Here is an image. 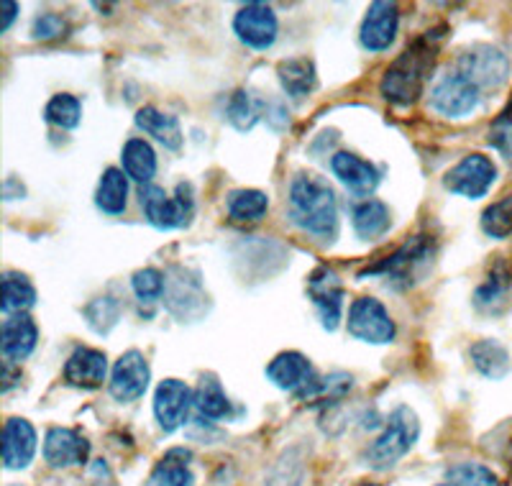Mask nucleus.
I'll return each mask as SVG.
<instances>
[{"mask_svg": "<svg viewBox=\"0 0 512 486\" xmlns=\"http://www.w3.org/2000/svg\"><path fill=\"white\" fill-rule=\"evenodd\" d=\"M441 31L433 29L425 31L423 36L410 44L395 62L387 67L382 82H379V93L387 103L400 105V108H408V105L418 103V98L423 95L425 82L431 77L433 67H436L438 49H441Z\"/></svg>", "mask_w": 512, "mask_h": 486, "instance_id": "obj_1", "label": "nucleus"}, {"mask_svg": "<svg viewBox=\"0 0 512 486\" xmlns=\"http://www.w3.org/2000/svg\"><path fill=\"white\" fill-rule=\"evenodd\" d=\"M290 220L300 231L328 238L338 228V200L333 187L313 172H300L292 177L287 192Z\"/></svg>", "mask_w": 512, "mask_h": 486, "instance_id": "obj_2", "label": "nucleus"}, {"mask_svg": "<svg viewBox=\"0 0 512 486\" xmlns=\"http://www.w3.org/2000/svg\"><path fill=\"white\" fill-rule=\"evenodd\" d=\"M433 259H436V238L423 233V236L408 238L400 249L364 269L359 279L382 277L387 279V284L397 287V290H408V287H413L415 282H420L428 274Z\"/></svg>", "mask_w": 512, "mask_h": 486, "instance_id": "obj_3", "label": "nucleus"}, {"mask_svg": "<svg viewBox=\"0 0 512 486\" xmlns=\"http://www.w3.org/2000/svg\"><path fill=\"white\" fill-rule=\"evenodd\" d=\"M418 435V415L405 405L397 407V410L387 417V425H384L382 435L369 446V466H374V469H392V466H397V461H402V458L413 451V446L418 443Z\"/></svg>", "mask_w": 512, "mask_h": 486, "instance_id": "obj_4", "label": "nucleus"}, {"mask_svg": "<svg viewBox=\"0 0 512 486\" xmlns=\"http://www.w3.org/2000/svg\"><path fill=\"white\" fill-rule=\"evenodd\" d=\"M139 197L149 226H154L157 231H175V228L187 226L195 215V197H192L190 182H180L175 197H169L157 185L141 187Z\"/></svg>", "mask_w": 512, "mask_h": 486, "instance_id": "obj_5", "label": "nucleus"}, {"mask_svg": "<svg viewBox=\"0 0 512 486\" xmlns=\"http://www.w3.org/2000/svg\"><path fill=\"white\" fill-rule=\"evenodd\" d=\"M454 70L472 80L482 93H492L500 90L510 77V59L492 44H474L472 49L459 54Z\"/></svg>", "mask_w": 512, "mask_h": 486, "instance_id": "obj_6", "label": "nucleus"}, {"mask_svg": "<svg viewBox=\"0 0 512 486\" xmlns=\"http://www.w3.org/2000/svg\"><path fill=\"white\" fill-rule=\"evenodd\" d=\"M346 328H349V336H354L356 341L372 343V346L392 343L397 336L395 320L377 297H359V300L351 302Z\"/></svg>", "mask_w": 512, "mask_h": 486, "instance_id": "obj_7", "label": "nucleus"}, {"mask_svg": "<svg viewBox=\"0 0 512 486\" xmlns=\"http://www.w3.org/2000/svg\"><path fill=\"white\" fill-rule=\"evenodd\" d=\"M497 180L495 162L484 154H466L456 167H451L443 177V187L454 195L479 200L492 190Z\"/></svg>", "mask_w": 512, "mask_h": 486, "instance_id": "obj_8", "label": "nucleus"}, {"mask_svg": "<svg viewBox=\"0 0 512 486\" xmlns=\"http://www.w3.org/2000/svg\"><path fill=\"white\" fill-rule=\"evenodd\" d=\"M482 100V90L456 70L443 75L431 90V108L443 118H464L474 113Z\"/></svg>", "mask_w": 512, "mask_h": 486, "instance_id": "obj_9", "label": "nucleus"}, {"mask_svg": "<svg viewBox=\"0 0 512 486\" xmlns=\"http://www.w3.org/2000/svg\"><path fill=\"white\" fill-rule=\"evenodd\" d=\"M233 31H236V36L244 41L246 47L264 52V49H269L277 41L280 21H277V13H274L272 6L251 0V3L241 6L236 18H233Z\"/></svg>", "mask_w": 512, "mask_h": 486, "instance_id": "obj_10", "label": "nucleus"}, {"mask_svg": "<svg viewBox=\"0 0 512 486\" xmlns=\"http://www.w3.org/2000/svg\"><path fill=\"white\" fill-rule=\"evenodd\" d=\"M149 382H152V369H149V361H146L144 353L126 351L113 364L108 392H111V397L116 402L128 405V402H136L144 397V392L149 389Z\"/></svg>", "mask_w": 512, "mask_h": 486, "instance_id": "obj_11", "label": "nucleus"}, {"mask_svg": "<svg viewBox=\"0 0 512 486\" xmlns=\"http://www.w3.org/2000/svg\"><path fill=\"white\" fill-rule=\"evenodd\" d=\"M308 297L313 300L326 330H336L344 313V282L331 267H318L308 277Z\"/></svg>", "mask_w": 512, "mask_h": 486, "instance_id": "obj_12", "label": "nucleus"}, {"mask_svg": "<svg viewBox=\"0 0 512 486\" xmlns=\"http://www.w3.org/2000/svg\"><path fill=\"white\" fill-rule=\"evenodd\" d=\"M167 307L169 313L180 320H192L200 318V315L208 310V297L203 292V284H200L198 274H190L187 269L175 267L172 269V277L167 279Z\"/></svg>", "mask_w": 512, "mask_h": 486, "instance_id": "obj_13", "label": "nucleus"}, {"mask_svg": "<svg viewBox=\"0 0 512 486\" xmlns=\"http://www.w3.org/2000/svg\"><path fill=\"white\" fill-rule=\"evenodd\" d=\"M397 29H400V8L397 3L377 0L372 3L361 21L359 41L367 52H387L395 44Z\"/></svg>", "mask_w": 512, "mask_h": 486, "instance_id": "obj_14", "label": "nucleus"}, {"mask_svg": "<svg viewBox=\"0 0 512 486\" xmlns=\"http://www.w3.org/2000/svg\"><path fill=\"white\" fill-rule=\"evenodd\" d=\"M195 394L180 379H164L154 392V417L164 433H175L187 420Z\"/></svg>", "mask_w": 512, "mask_h": 486, "instance_id": "obj_15", "label": "nucleus"}, {"mask_svg": "<svg viewBox=\"0 0 512 486\" xmlns=\"http://www.w3.org/2000/svg\"><path fill=\"white\" fill-rule=\"evenodd\" d=\"M90 458L88 438H82L72 428H52L44 438V461L52 469H70V466H82Z\"/></svg>", "mask_w": 512, "mask_h": 486, "instance_id": "obj_16", "label": "nucleus"}, {"mask_svg": "<svg viewBox=\"0 0 512 486\" xmlns=\"http://www.w3.org/2000/svg\"><path fill=\"white\" fill-rule=\"evenodd\" d=\"M108 377V356L98 348L80 346L64 364V382L77 389H98Z\"/></svg>", "mask_w": 512, "mask_h": 486, "instance_id": "obj_17", "label": "nucleus"}, {"mask_svg": "<svg viewBox=\"0 0 512 486\" xmlns=\"http://www.w3.org/2000/svg\"><path fill=\"white\" fill-rule=\"evenodd\" d=\"M36 430L24 417H8L3 428V466L8 471L26 469L36 456Z\"/></svg>", "mask_w": 512, "mask_h": 486, "instance_id": "obj_18", "label": "nucleus"}, {"mask_svg": "<svg viewBox=\"0 0 512 486\" xmlns=\"http://www.w3.org/2000/svg\"><path fill=\"white\" fill-rule=\"evenodd\" d=\"M331 172L336 174L341 185L349 187L356 195H372L377 190L382 174L367 159L356 157L351 151H338L331 157Z\"/></svg>", "mask_w": 512, "mask_h": 486, "instance_id": "obj_19", "label": "nucleus"}, {"mask_svg": "<svg viewBox=\"0 0 512 486\" xmlns=\"http://www.w3.org/2000/svg\"><path fill=\"white\" fill-rule=\"evenodd\" d=\"M267 379L285 392H303L313 379V366L300 351H282L269 361Z\"/></svg>", "mask_w": 512, "mask_h": 486, "instance_id": "obj_20", "label": "nucleus"}, {"mask_svg": "<svg viewBox=\"0 0 512 486\" xmlns=\"http://www.w3.org/2000/svg\"><path fill=\"white\" fill-rule=\"evenodd\" d=\"M36 341H39V330H36V323L26 313L11 315V318L3 320L0 348H3V356H6L8 364H21L24 359H29L31 351L36 348Z\"/></svg>", "mask_w": 512, "mask_h": 486, "instance_id": "obj_21", "label": "nucleus"}, {"mask_svg": "<svg viewBox=\"0 0 512 486\" xmlns=\"http://www.w3.org/2000/svg\"><path fill=\"white\" fill-rule=\"evenodd\" d=\"M134 121L144 134L152 136L154 141H159V144L169 151H177L182 146V141H185L177 116L162 113V110H157L154 105H144V108L136 110Z\"/></svg>", "mask_w": 512, "mask_h": 486, "instance_id": "obj_22", "label": "nucleus"}, {"mask_svg": "<svg viewBox=\"0 0 512 486\" xmlns=\"http://www.w3.org/2000/svg\"><path fill=\"white\" fill-rule=\"evenodd\" d=\"M121 164L128 180L139 182L141 187L152 185L154 174H157V151L152 149L149 141L128 139L121 151Z\"/></svg>", "mask_w": 512, "mask_h": 486, "instance_id": "obj_23", "label": "nucleus"}, {"mask_svg": "<svg viewBox=\"0 0 512 486\" xmlns=\"http://www.w3.org/2000/svg\"><path fill=\"white\" fill-rule=\"evenodd\" d=\"M277 77H280L282 90L295 100L308 98L315 90V85H318L315 64L305 57L282 59V62L277 64Z\"/></svg>", "mask_w": 512, "mask_h": 486, "instance_id": "obj_24", "label": "nucleus"}, {"mask_svg": "<svg viewBox=\"0 0 512 486\" xmlns=\"http://www.w3.org/2000/svg\"><path fill=\"white\" fill-rule=\"evenodd\" d=\"M95 205L105 215H121L128 208V174L118 167H108L103 172L95 190Z\"/></svg>", "mask_w": 512, "mask_h": 486, "instance_id": "obj_25", "label": "nucleus"}, {"mask_svg": "<svg viewBox=\"0 0 512 486\" xmlns=\"http://www.w3.org/2000/svg\"><path fill=\"white\" fill-rule=\"evenodd\" d=\"M390 208L382 203V200H364L354 208L351 213V226H354V233L361 238V241H372V238L384 236L390 231Z\"/></svg>", "mask_w": 512, "mask_h": 486, "instance_id": "obj_26", "label": "nucleus"}, {"mask_svg": "<svg viewBox=\"0 0 512 486\" xmlns=\"http://www.w3.org/2000/svg\"><path fill=\"white\" fill-rule=\"evenodd\" d=\"M512 290V269L507 267L505 261H497L492 272L487 274L479 290L474 292V305L479 310H487V313H497L502 305L507 302V295Z\"/></svg>", "mask_w": 512, "mask_h": 486, "instance_id": "obj_27", "label": "nucleus"}, {"mask_svg": "<svg viewBox=\"0 0 512 486\" xmlns=\"http://www.w3.org/2000/svg\"><path fill=\"white\" fill-rule=\"evenodd\" d=\"M192 453L185 448H175V451L164 453L162 461L154 466L152 476L146 481V486H192L195 476L190 471Z\"/></svg>", "mask_w": 512, "mask_h": 486, "instance_id": "obj_28", "label": "nucleus"}, {"mask_svg": "<svg viewBox=\"0 0 512 486\" xmlns=\"http://www.w3.org/2000/svg\"><path fill=\"white\" fill-rule=\"evenodd\" d=\"M469 356H472L474 369L487 379H505L512 369V359L507 348L502 343L492 341V338H484L477 341L469 348Z\"/></svg>", "mask_w": 512, "mask_h": 486, "instance_id": "obj_29", "label": "nucleus"}, {"mask_svg": "<svg viewBox=\"0 0 512 486\" xmlns=\"http://www.w3.org/2000/svg\"><path fill=\"white\" fill-rule=\"evenodd\" d=\"M192 407H195L198 415L205 417V420H226V417L231 415V400H228V394L223 392L221 382L213 377L200 379L198 389H195Z\"/></svg>", "mask_w": 512, "mask_h": 486, "instance_id": "obj_30", "label": "nucleus"}, {"mask_svg": "<svg viewBox=\"0 0 512 486\" xmlns=\"http://www.w3.org/2000/svg\"><path fill=\"white\" fill-rule=\"evenodd\" d=\"M36 302V290L31 279L21 272H6L3 274V315L11 318V315L26 313L29 307H34Z\"/></svg>", "mask_w": 512, "mask_h": 486, "instance_id": "obj_31", "label": "nucleus"}, {"mask_svg": "<svg viewBox=\"0 0 512 486\" xmlns=\"http://www.w3.org/2000/svg\"><path fill=\"white\" fill-rule=\"evenodd\" d=\"M228 215L236 223H259L269 210V197L262 190H233L226 200Z\"/></svg>", "mask_w": 512, "mask_h": 486, "instance_id": "obj_32", "label": "nucleus"}, {"mask_svg": "<svg viewBox=\"0 0 512 486\" xmlns=\"http://www.w3.org/2000/svg\"><path fill=\"white\" fill-rule=\"evenodd\" d=\"M262 108L264 103L259 98H254V93H249V90H236L231 95V100H228L226 116L233 123V128L251 131L256 126V121L262 118Z\"/></svg>", "mask_w": 512, "mask_h": 486, "instance_id": "obj_33", "label": "nucleus"}, {"mask_svg": "<svg viewBox=\"0 0 512 486\" xmlns=\"http://www.w3.org/2000/svg\"><path fill=\"white\" fill-rule=\"evenodd\" d=\"M44 118H47L52 126L64 128V131L77 128L82 121L80 98H75V95H70V93L54 95V98L47 103V108H44Z\"/></svg>", "mask_w": 512, "mask_h": 486, "instance_id": "obj_34", "label": "nucleus"}, {"mask_svg": "<svg viewBox=\"0 0 512 486\" xmlns=\"http://www.w3.org/2000/svg\"><path fill=\"white\" fill-rule=\"evenodd\" d=\"M303 471H305L303 448L295 446L277 458L272 474H269L267 479V486H300V481H303Z\"/></svg>", "mask_w": 512, "mask_h": 486, "instance_id": "obj_35", "label": "nucleus"}, {"mask_svg": "<svg viewBox=\"0 0 512 486\" xmlns=\"http://www.w3.org/2000/svg\"><path fill=\"white\" fill-rule=\"evenodd\" d=\"M482 231L487 233L489 238H502L512 236V192L510 195L500 197L497 203L489 205L482 213Z\"/></svg>", "mask_w": 512, "mask_h": 486, "instance_id": "obj_36", "label": "nucleus"}, {"mask_svg": "<svg viewBox=\"0 0 512 486\" xmlns=\"http://www.w3.org/2000/svg\"><path fill=\"white\" fill-rule=\"evenodd\" d=\"M448 484L454 486H500V479L484 463H456L446 471Z\"/></svg>", "mask_w": 512, "mask_h": 486, "instance_id": "obj_37", "label": "nucleus"}, {"mask_svg": "<svg viewBox=\"0 0 512 486\" xmlns=\"http://www.w3.org/2000/svg\"><path fill=\"white\" fill-rule=\"evenodd\" d=\"M85 315H88V323L95 333H108L113 325L121 318V302L111 295L95 297L88 307H85Z\"/></svg>", "mask_w": 512, "mask_h": 486, "instance_id": "obj_38", "label": "nucleus"}, {"mask_svg": "<svg viewBox=\"0 0 512 486\" xmlns=\"http://www.w3.org/2000/svg\"><path fill=\"white\" fill-rule=\"evenodd\" d=\"M131 287H134V295L139 297V302L154 305L157 300H162L164 290H167V277L159 269L146 267L131 277Z\"/></svg>", "mask_w": 512, "mask_h": 486, "instance_id": "obj_39", "label": "nucleus"}, {"mask_svg": "<svg viewBox=\"0 0 512 486\" xmlns=\"http://www.w3.org/2000/svg\"><path fill=\"white\" fill-rule=\"evenodd\" d=\"M487 141L505 162L512 164V100L505 105V110H502L500 116L492 121Z\"/></svg>", "mask_w": 512, "mask_h": 486, "instance_id": "obj_40", "label": "nucleus"}, {"mask_svg": "<svg viewBox=\"0 0 512 486\" xmlns=\"http://www.w3.org/2000/svg\"><path fill=\"white\" fill-rule=\"evenodd\" d=\"M67 31V24H64V18L57 16V13H41L39 18L31 26V34L34 39H57V36H64Z\"/></svg>", "mask_w": 512, "mask_h": 486, "instance_id": "obj_41", "label": "nucleus"}, {"mask_svg": "<svg viewBox=\"0 0 512 486\" xmlns=\"http://www.w3.org/2000/svg\"><path fill=\"white\" fill-rule=\"evenodd\" d=\"M0 11H3V24H0V31H8L13 24V18H16L18 13V3L6 0V3H0Z\"/></svg>", "mask_w": 512, "mask_h": 486, "instance_id": "obj_42", "label": "nucleus"}, {"mask_svg": "<svg viewBox=\"0 0 512 486\" xmlns=\"http://www.w3.org/2000/svg\"><path fill=\"white\" fill-rule=\"evenodd\" d=\"M510 466H512V446H510Z\"/></svg>", "mask_w": 512, "mask_h": 486, "instance_id": "obj_43", "label": "nucleus"}, {"mask_svg": "<svg viewBox=\"0 0 512 486\" xmlns=\"http://www.w3.org/2000/svg\"><path fill=\"white\" fill-rule=\"evenodd\" d=\"M438 486H454V484H438Z\"/></svg>", "mask_w": 512, "mask_h": 486, "instance_id": "obj_44", "label": "nucleus"}, {"mask_svg": "<svg viewBox=\"0 0 512 486\" xmlns=\"http://www.w3.org/2000/svg\"><path fill=\"white\" fill-rule=\"evenodd\" d=\"M361 486H377V484H361Z\"/></svg>", "mask_w": 512, "mask_h": 486, "instance_id": "obj_45", "label": "nucleus"}]
</instances>
